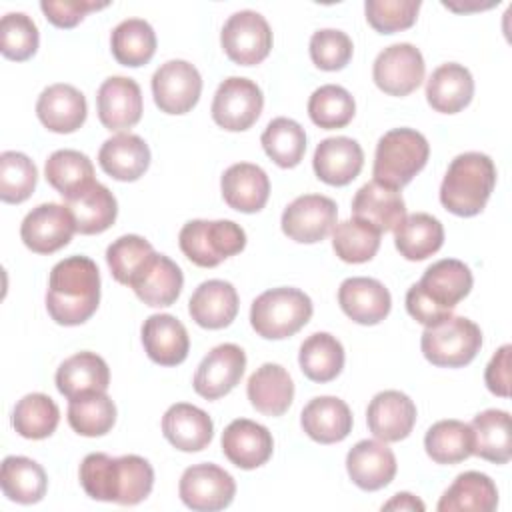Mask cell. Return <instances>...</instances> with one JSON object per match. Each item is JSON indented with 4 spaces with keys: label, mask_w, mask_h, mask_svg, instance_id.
Returning <instances> with one entry per match:
<instances>
[{
    "label": "cell",
    "mask_w": 512,
    "mask_h": 512,
    "mask_svg": "<svg viewBox=\"0 0 512 512\" xmlns=\"http://www.w3.org/2000/svg\"><path fill=\"white\" fill-rule=\"evenodd\" d=\"M352 214L382 234L394 230L406 218V204L396 188L372 180L356 192Z\"/></svg>",
    "instance_id": "obj_28"
},
{
    "label": "cell",
    "mask_w": 512,
    "mask_h": 512,
    "mask_svg": "<svg viewBox=\"0 0 512 512\" xmlns=\"http://www.w3.org/2000/svg\"><path fill=\"white\" fill-rule=\"evenodd\" d=\"M262 106L264 96L256 82L242 76H230L218 86L210 112L220 128L242 132L258 120Z\"/></svg>",
    "instance_id": "obj_10"
},
{
    "label": "cell",
    "mask_w": 512,
    "mask_h": 512,
    "mask_svg": "<svg viewBox=\"0 0 512 512\" xmlns=\"http://www.w3.org/2000/svg\"><path fill=\"white\" fill-rule=\"evenodd\" d=\"M202 92V76L186 60H168L152 76V96L166 114L190 112Z\"/></svg>",
    "instance_id": "obj_15"
},
{
    "label": "cell",
    "mask_w": 512,
    "mask_h": 512,
    "mask_svg": "<svg viewBox=\"0 0 512 512\" xmlns=\"http://www.w3.org/2000/svg\"><path fill=\"white\" fill-rule=\"evenodd\" d=\"M346 470L358 488L374 492L394 480L396 456L382 440H360L346 456Z\"/></svg>",
    "instance_id": "obj_22"
},
{
    "label": "cell",
    "mask_w": 512,
    "mask_h": 512,
    "mask_svg": "<svg viewBox=\"0 0 512 512\" xmlns=\"http://www.w3.org/2000/svg\"><path fill=\"white\" fill-rule=\"evenodd\" d=\"M114 422L116 406L106 392L86 394L68 404V424L80 436H104L112 430Z\"/></svg>",
    "instance_id": "obj_46"
},
{
    "label": "cell",
    "mask_w": 512,
    "mask_h": 512,
    "mask_svg": "<svg viewBox=\"0 0 512 512\" xmlns=\"http://www.w3.org/2000/svg\"><path fill=\"white\" fill-rule=\"evenodd\" d=\"M274 440L266 426L236 418L222 432V452L224 456L242 470H254L266 464L272 456Z\"/></svg>",
    "instance_id": "obj_19"
},
{
    "label": "cell",
    "mask_w": 512,
    "mask_h": 512,
    "mask_svg": "<svg viewBox=\"0 0 512 512\" xmlns=\"http://www.w3.org/2000/svg\"><path fill=\"white\" fill-rule=\"evenodd\" d=\"M394 244H396V250L406 260H412V262L426 260L442 248L444 228L438 218L426 212H416L406 216L394 228Z\"/></svg>",
    "instance_id": "obj_36"
},
{
    "label": "cell",
    "mask_w": 512,
    "mask_h": 512,
    "mask_svg": "<svg viewBox=\"0 0 512 512\" xmlns=\"http://www.w3.org/2000/svg\"><path fill=\"white\" fill-rule=\"evenodd\" d=\"M250 404L264 416H282L294 400V382L286 368L266 362L252 372L246 384Z\"/></svg>",
    "instance_id": "obj_32"
},
{
    "label": "cell",
    "mask_w": 512,
    "mask_h": 512,
    "mask_svg": "<svg viewBox=\"0 0 512 512\" xmlns=\"http://www.w3.org/2000/svg\"><path fill=\"white\" fill-rule=\"evenodd\" d=\"M426 64L422 52L408 42H398L384 48L372 66L376 86L390 96H408L424 80Z\"/></svg>",
    "instance_id": "obj_12"
},
{
    "label": "cell",
    "mask_w": 512,
    "mask_h": 512,
    "mask_svg": "<svg viewBox=\"0 0 512 512\" xmlns=\"http://www.w3.org/2000/svg\"><path fill=\"white\" fill-rule=\"evenodd\" d=\"M98 164L114 180L134 182L150 166V148L136 134H116L100 146Z\"/></svg>",
    "instance_id": "obj_33"
},
{
    "label": "cell",
    "mask_w": 512,
    "mask_h": 512,
    "mask_svg": "<svg viewBox=\"0 0 512 512\" xmlns=\"http://www.w3.org/2000/svg\"><path fill=\"white\" fill-rule=\"evenodd\" d=\"M430 146L424 134L412 128L388 130L376 144L374 180L400 190L426 166Z\"/></svg>",
    "instance_id": "obj_5"
},
{
    "label": "cell",
    "mask_w": 512,
    "mask_h": 512,
    "mask_svg": "<svg viewBox=\"0 0 512 512\" xmlns=\"http://www.w3.org/2000/svg\"><path fill=\"white\" fill-rule=\"evenodd\" d=\"M184 256L200 266L214 268L246 246V232L232 220H190L178 234Z\"/></svg>",
    "instance_id": "obj_7"
},
{
    "label": "cell",
    "mask_w": 512,
    "mask_h": 512,
    "mask_svg": "<svg viewBox=\"0 0 512 512\" xmlns=\"http://www.w3.org/2000/svg\"><path fill=\"white\" fill-rule=\"evenodd\" d=\"M262 148L268 158L280 168H294L306 152V132L292 118H274L262 132Z\"/></svg>",
    "instance_id": "obj_44"
},
{
    "label": "cell",
    "mask_w": 512,
    "mask_h": 512,
    "mask_svg": "<svg viewBox=\"0 0 512 512\" xmlns=\"http://www.w3.org/2000/svg\"><path fill=\"white\" fill-rule=\"evenodd\" d=\"M300 370L312 382H330L344 368V348L340 340L328 332L310 334L298 354Z\"/></svg>",
    "instance_id": "obj_40"
},
{
    "label": "cell",
    "mask_w": 512,
    "mask_h": 512,
    "mask_svg": "<svg viewBox=\"0 0 512 512\" xmlns=\"http://www.w3.org/2000/svg\"><path fill=\"white\" fill-rule=\"evenodd\" d=\"M356 114L352 94L338 84H324L316 88L308 100L310 120L324 130L344 128Z\"/></svg>",
    "instance_id": "obj_48"
},
{
    "label": "cell",
    "mask_w": 512,
    "mask_h": 512,
    "mask_svg": "<svg viewBox=\"0 0 512 512\" xmlns=\"http://www.w3.org/2000/svg\"><path fill=\"white\" fill-rule=\"evenodd\" d=\"M110 50L122 66H144L156 52V32L142 18L122 20L110 34Z\"/></svg>",
    "instance_id": "obj_41"
},
{
    "label": "cell",
    "mask_w": 512,
    "mask_h": 512,
    "mask_svg": "<svg viewBox=\"0 0 512 512\" xmlns=\"http://www.w3.org/2000/svg\"><path fill=\"white\" fill-rule=\"evenodd\" d=\"M38 170L34 162L14 150L0 154V200L8 204H20L28 200L36 188Z\"/></svg>",
    "instance_id": "obj_49"
},
{
    "label": "cell",
    "mask_w": 512,
    "mask_h": 512,
    "mask_svg": "<svg viewBox=\"0 0 512 512\" xmlns=\"http://www.w3.org/2000/svg\"><path fill=\"white\" fill-rule=\"evenodd\" d=\"M472 282V272L464 262L456 258L438 260L426 268L418 284L408 288L406 310L424 326L438 324L452 316L456 304L470 294Z\"/></svg>",
    "instance_id": "obj_3"
},
{
    "label": "cell",
    "mask_w": 512,
    "mask_h": 512,
    "mask_svg": "<svg viewBox=\"0 0 512 512\" xmlns=\"http://www.w3.org/2000/svg\"><path fill=\"white\" fill-rule=\"evenodd\" d=\"M496 186V166L482 152L458 154L440 184L442 206L456 216H476L484 210Z\"/></svg>",
    "instance_id": "obj_4"
},
{
    "label": "cell",
    "mask_w": 512,
    "mask_h": 512,
    "mask_svg": "<svg viewBox=\"0 0 512 512\" xmlns=\"http://www.w3.org/2000/svg\"><path fill=\"white\" fill-rule=\"evenodd\" d=\"M44 176L48 184L64 196V200L96 182L92 160L86 154L68 148L50 154L44 166Z\"/></svg>",
    "instance_id": "obj_42"
},
{
    "label": "cell",
    "mask_w": 512,
    "mask_h": 512,
    "mask_svg": "<svg viewBox=\"0 0 512 512\" xmlns=\"http://www.w3.org/2000/svg\"><path fill=\"white\" fill-rule=\"evenodd\" d=\"M246 368V354L238 344H218L212 348L194 374V390L206 400L226 396L242 378Z\"/></svg>",
    "instance_id": "obj_16"
},
{
    "label": "cell",
    "mask_w": 512,
    "mask_h": 512,
    "mask_svg": "<svg viewBox=\"0 0 512 512\" xmlns=\"http://www.w3.org/2000/svg\"><path fill=\"white\" fill-rule=\"evenodd\" d=\"M420 10V0H366L368 24L380 34H394L410 28Z\"/></svg>",
    "instance_id": "obj_52"
},
{
    "label": "cell",
    "mask_w": 512,
    "mask_h": 512,
    "mask_svg": "<svg viewBox=\"0 0 512 512\" xmlns=\"http://www.w3.org/2000/svg\"><path fill=\"white\" fill-rule=\"evenodd\" d=\"M98 118L108 130H126L142 118V92L136 80L126 76L106 78L96 94Z\"/></svg>",
    "instance_id": "obj_17"
},
{
    "label": "cell",
    "mask_w": 512,
    "mask_h": 512,
    "mask_svg": "<svg viewBox=\"0 0 512 512\" xmlns=\"http://www.w3.org/2000/svg\"><path fill=\"white\" fill-rule=\"evenodd\" d=\"M312 300L298 288L280 286L262 292L250 306V324L266 340L294 336L312 318Z\"/></svg>",
    "instance_id": "obj_6"
},
{
    "label": "cell",
    "mask_w": 512,
    "mask_h": 512,
    "mask_svg": "<svg viewBox=\"0 0 512 512\" xmlns=\"http://www.w3.org/2000/svg\"><path fill=\"white\" fill-rule=\"evenodd\" d=\"M332 248L340 260L362 264L376 256L380 248V232L358 218H350L334 226Z\"/></svg>",
    "instance_id": "obj_47"
},
{
    "label": "cell",
    "mask_w": 512,
    "mask_h": 512,
    "mask_svg": "<svg viewBox=\"0 0 512 512\" xmlns=\"http://www.w3.org/2000/svg\"><path fill=\"white\" fill-rule=\"evenodd\" d=\"M354 46L346 32L334 28L316 30L310 38V58L320 70H342L352 58Z\"/></svg>",
    "instance_id": "obj_53"
},
{
    "label": "cell",
    "mask_w": 512,
    "mask_h": 512,
    "mask_svg": "<svg viewBox=\"0 0 512 512\" xmlns=\"http://www.w3.org/2000/svg\"><path fill=\"white\" fill-rule=\"evenodd\" d=\"M220 44L226 56L240 66L260 64L272 50V30L266 18L254 10L234 12L222 32Z\"/></svg>",
    "instance_id": "obj_9"
},
{
    "label": "cell",
    "mask_w": 512,
    "mask_h": 512,
    "mask_svg": "<svg viewBox=\"0 0 512 512\" xmlns=\"http://www.w3.org/2000/svg\"><path fill=\"white\" fill-rule=\"evenodd\" d=\"M510 352H512L510 344L500 346L484 372L488 390L500 398L510 396Z\"/></svg>",
    "instance_id": "obj_55"
},
{
    "label": "cell",
    "mask_w": 512,
    "mask_h": 512,
    "mask_svg": "<svg viewBox=\"0 0 512 512\" xmlns=\"http://www.w3.org/2000/svg\"><path fill=\"white\" fill-rule=\"evenodd\" d=\"M338 304L342 312L356 324L372 326L382 322L392 308V298L388 288L366 276L346 278L338 288Z\"/></svg>",
    "instance_id": "obj_20"
},
{
    "label": "cell",
    "mask_w": 512,
    "mask_h": 512,
    "mask_svg": "<svg viewBox=\"0 0 512 512\" xmlns=\"http://www.w3.org/2000/svg\"><path fill=\"white\" fill-rule=\"evenodd\" d=\"M110 386V370L96 352H78L66 358L56 370V388L68 400L106 392Z\"/></svg>",
    "instance_id": "obj_29"
},
{
    "label": "cell",
    "mask_w": 512,
    "mask_h": 512,
    "mask_svg": "<svg viewBox=\"0 0 512 512\" xmlns=\"http://www.w3.org/2000/svg\"><path fill=\"white\" fill-rule=\"evenodd\" d=\"M156 250L152 244L138 236V234H126L114 240L106 250V262L110 266V272L116 282L130 284V280L136 276V272L144 266V262L154 254Z\"/></svg>",
    "instance_id": "obj_51"
},
{
    "label": "cell",
    "mask_w": 512,
    "mask_h": 512,
    "mask_svg": "<svg viewBox=\"0 0 512 512\" xmlns=\"http://www.w3.org/2000/svg\"><path fill=\"white\" fill-rule=\"evenodd\" d=\"M474 96V78L470 70L458 62L438 66L426 82L428 104L442 114L464 110Z\"/></svg>",
    "instance_id": "obj_34"
},
{
    "label": "cell",
    "mask_w": 512,
    "mask_h": 512,
    "mask_svg": "<svg viewBox=\"0 0 512 512\" xmlns=\"http://www.w3.org/2000/svg\"><path fill=\"white\" fill-rule=\"evenodd\" d=\"M188 312L202 328H226L238 314V292L226 280H206L192 292Z\"/></svg>",
    "instance_id": "obj_30"
},
{
    "label": "cell",
    "mask_w": 512,
    "mask_h": 512,
    "mask_svg": "<svg viewBox=\"0 0 512 512\" xmlns=\"http://www.w3.org/2000/svg\"><path fill=\"white\" fill-rule=\"evenodd\" d=\"M336 202L322 194H304L282 212V232L300 244L322 242L336 226Z\"/></svg>",
    "instance_id": "obj_13"
},
{
    "label": "cell",
    "mask_w": 512,
    "mask_h": 512,
    "mask_svg": "<svg viewBox=\"0 0 512 512\" xmlns=\"http://www.w3.org/2000/svg\"><path fill=\"white\" fill-rule=\"evenodd\" d=\"M184 276L180 266L164 254L154 252L130 280L134 294L148 306H172L182 292Z\"/></svg>",
    "instance_id": "obj_21"
},
{
    "label": "cell",
    "mask_w": 512,
    "mask_h": 512,
    "mask_svg": "<svg viewBox=\"0 0 512 512\" xmlns=\"http://www.w3.org/2000/svg\"><path fill=\"white\" fill-rule=\"evenodd\" d=\"M142 344L148 358L160 366L182 364L190 350L188 332L172 314L148 316L142 324Z\"/></svg>",
    "instance_id": "obj_25"
},
{
    "label": "cell",
    "mask_w": 512,
    "mask_h": 512,
    "mask_svg": "<svg viewBox=\"0 0 512 512\" xmlns=\"http://www.w3.org/2000/svg\"><path fill=\"white\" fill-rule=\"evenodd\" d=\"M162 434L176 450L200 452L212 442L214 424L202 408L178 402L164 412Z\"/></svg>",
    "instance_id": "obj_27"
},
{
    "label": "cell",
    "mask_w": 512,
    "mask_h": 512,
    "mask_svg": "<svg viewBox=\"0 0 512 512\" xmlns=\"http://www.w3.org/2000/svg\"><path fill=\"white\" fill-rule=\"evenodd\" d=\"M302 430L320 444L342 442L352 430V412L336 396L312 398L300 414Z\"/></svg>",
    "instance_id": "obj_31"
},
{
    "label": "cell",
    "mask_w": 512,
    "mask_h": 512,
    "mask_svg": "<svg viewBox=\"0 0 512 512\" xmlns=\"http://www.w3.org/2000/svg\"><path fill=\"white\" fill-rule=\"evenodd\" d=\"M316 176L330 186L350 184L364 166L362 146L348 136L324 138L312 158Z\"/></svg>",
    "instance_id": "obj_23"
},
{
    "label": "cell",
    "mask_w": 512,
    "mask_h": 512,
    "mask_svg": "<svg viewBox=\"0 0 512 512\" xmlns=\"http://www.w3.org/2000/svg\"><path fill=\"white\" fill-rule=\"evenodd\" d=\"M224 202L238 212L254 214L260 212L270 196L268 174L250 162L232 164L220 180Z\"/></svg>",
    "instance_id": "obj_26"
},
{
    "label": "cell",
    "mask_w": 512,
    "mask_h": 512,
    "mask_svg": "<svg viewBox=\"0 0 512 512\" xmlns=\"http://www.w3.org/2000/svg\"><path fill=\"white\" fill-rule=\"evenodd\" d=\"M76 222L80 234H100L108 230L118 214V202L114 194L100 182H92L82 192L66 198L64 204Z\"/></svg>",
    "instance_id": "obj_35"
},
{
    "label": "cell",
    "mask_w": 512,
    "mask_h": 512,
    "mask_svg": "<svg viewBox=\"0 0 512 512\" xmlns=\"http://www.w3.org/2000/svg\"><path fill=\"white\" fill-rule=\"evenodd\" d=\"M498 506V488L490 476L468 470L456 476L452 486L442 494L438 502L440 512L472 510V512H492Z\"/></svg>",
    "instance_id": "obj_37"
},
{
    "label": "cell",
    "mask_w": 512,
    "mask_h": 512,
    "mask_svg": "<svg viewBox=\"0 0 512 512\" xmlns=\"http://www.w3.org/2000/svg\"><path fill=\"white\" fill-rule=\"evenodd\" d=\"M424 448L436 464H458L472 456V428L460 420H440L428 428Z\"/></svg>",
    "instance_id": "obj_43"
},
{
    "label": "cell",
    "mask_w": 512,
    "mask_h": 512,
    "mask_svg": "<svg viewBox=\"0 0 512 512\" xmlns=\"http://www.w3.org/2000/svg\"><path fill=\"white\" fill-rule=\"evenodd\" d=\"M0 486L8 500L18 504H36L46 494L48 478L36 460L26 456H6L2 460Z\"/></svg>",
    "instance_id": "obj_38"
},
{
    "label": "cell",
    "mask_w": 512,
    "mask_h": 512,
    "mask_svg": "<svg viewBox=\"0 0 512 512\" xmlns=\"http://www.w3.org/2000/svg\"><path fill=\"white\" fill-rule=\"evenodd\" d=\"M78 474L90 498L122 506L140 504L154 486L150 462L136 454L112 458L104 452H92L82 460Z\"/></svg>",
    "instance_id": "obj_1"
},
{
    "label": "cell",
    "mask_w": 512,
    "mask_h": 512,
    "mask_svg": "<svg viewBox=\"0 0 512 512\" xmlns=\"http://www.w3.org/2000/svg\"><path fill=\"white\" fill-rule=\"evenodd\" d=\"M108 2H86V0H42L40 10L58 28H74L92 10L106 8Z\"/></svg>",
    "instance_id": "obj_54"
},
{
    "label": "cell",
    "mask_w": 512,
    "mask_h": 512,
    "mask_svg": "<svg viewBox=\"0 0 512 512\" xmlns=\"http://www.w3.org/2000/svg\"><path fill=\"white\" fill-rule=\"evenodd\" d=\"M474 450L472 454L494 462L506 464L512 456V434H510V414L506 410H484L474 416L472 424Z\"/></svg>",
    "instance_id": "obj_39"
},
{
    "label": "cell",
    "mask_w": 512,
    "mask_h": 512,
    "mask_svg": "<svg viewBox=\"0 0 512 512\" xmlns=\"http://www.w3.org/2000/svg\"><path fill=\"white\" fill-rule=\"evenodd\" d=\"M382 510H424V502L420 498H416L410 492H398L392 496V500H388Z\"/></svg>",
    "instance_id": "obj_56"
},
{
    "label": "cell",
    "mask_w": 512,
    "mask_h": 512,
    "mask_svg": "<svg viewBox=\"0 0 512 512\" xmlns=\"http://www.w3.org/2000/svg\"><path fill=\"white\" fill-rule=\"evenodd\" d=\"M58 422L60 410L56 402L42 392L26 394L16 402L12 412L14 430L28 440H42L52 436Z\"/></svg>",
    "instance_id": "obj_45"
},
{
    "label": "cell",
    "mask_w": 512,
    "mask_h": 512,
    "mask_svg": "<svg viewBox=\"0 0 512 512\" xmlns=\"http://www.w3.org/2000/svg\"><path fill=\"white\" fill-rule=\"evenodd\" d=\"M368 430L382 442L404 440L416 424V404L400 390L378 392L366 410Z\"/></svg>",
    "instance_id": "obj_18"
},
{
    "label": "cell",
    "mask_w": 512,
    "mask_h": 512,
    "mask_svg": "<svg viewBox=\"0 0 512 512\" xmlns=\"http://www.w3.org/2000/svg\"><path fill=\"white\" fill-rule=\"evenodd\" d=\"M36 114L50 132L70 134L84 124L88 106L84 94L72 84H52L38 96Z\"/></svg>",
    "instance_id": "obj_24"
},
{
    "label": "cell",
    "mask_w": 512,
    "mask_h": 512,
    "mask_svg": "<svg viewBox=\"0 0 512 512\" xmlns=\"http://www.w3.org/2000/svg\"><path fill=\"white\" fill-rule=\"evenodd\" d=\"M76 232V222L70 210L56 202L38 204L32 208L20 226L24 246L36 254H54L64 248Z\"/></svg>",
    "instance_id": "obj_14"
},
{
    "label": "cell",
    "mask_w": 512,
    "mask_h": 512,
    "mask_svg": "<svg viewBox=\"0 0 512 512\" xmlns=\"http://www.w3.org/2000/svg\"><path fill=\"white\" fill-rule=\"evenodd\" d=\"M482 346V332L476 322L464 316H448L446 320L426 326L420 338L424 358L442 368H460L470 364Z\"/></svg>",
    "instance_id": "obj_8"
},
{
    "label": "cell",
    "mask_w": 512,
    "mask_h": 512,
    "mask_svg": "<svg viewBox=\"0 0 512 512\" xmlns=\"http://www.w3.org/2000/svg\"><path fill=\"white\" fill-rule=\"evenodd\" d=\"M100 302V270L88 256L60 260L48 278L46 310L60 326L84 324Z\"/></svg>",
    "instance_id": "obj_2"
},
{
    "label": "cell",
    "mask_w": 512,
    "mask_h": 512,
    "mask_svg": "<svg viewBox=\"0 0 512 512\" xmlns=\"http://www.w3.org/2000/svg\"><path fill=\"white\" fill-rule=\"evenodd\" d=\"M178 494L182 502L196 512H216L232 504L236 482L216 464H194L182 472Z\"/></svg>",
    "instance_id": "obj_11"
},
{
    "label": "cell",
    "mask_w": 512,
    "mask_h": 512,
    "mask_svg": "<svg viewBox=\"0 0 512 512\" xmlns=\"http://www.w3.org/2000/svg\"><path fill=\"white\" fill-rule=\"evenodd\" d=\"M40 42L38 26L24 12H8L0 20V52L8 60H28Z\"/></svg>",
    "instance_id": "obj_50"
}]
</instances>
